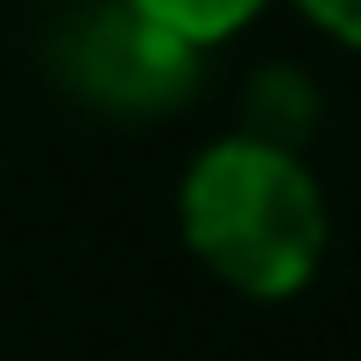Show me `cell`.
I'll return each instance as SVG.
<instances>
[{"mask_svg":"<svg viewBox=\"0 0 361 361\" xmlns=\"http://www.w3.org/2000/svg\"><path fill=\"white\" fill-rule=\"evenodd\" d=\"M177 234L192 262L255 305L298 298L326 262V192L298 149L262 135H220L185 163Z\"/></svg>","mask_w":361,"mask_h":361,"instance_id":"6da1fadb","label":"cell"},{"mask_svg":"<svg viewBox=\"0 0 361 361\" xmlns=\"http://www.w3.org/2000/svg\"><path fill=\"white\" fill-rule=\"evenodd\" d=\"M206 50L156 29L128 0H64L43 29V78L99 121H163L199 92Z\"/></svg>","mask_w":361,"mask_h":361,"instance_id":"7a4b0ae2","label":"cell"},{"mask_svg":"<svg viewBox=\"0 0 361 361\" xmlns=\"http://www.w3.org/2000/svg\"><path fill=\"white\" fill-rule=\"evenodd\" d=\"M312 121H319V106H312V85H305L290 64H269V71H255V85H248V135L298 149V142L312 135Z\"/></svg>","mask_w":361,"mask_h":361,"instance_id":"3957f363","label":"cell"},{"mask_svg":"<svg viewBox=\"0 0 361 361\" xmlns=\"http://www.w3.org/2000/svg\"><path fill=\"white\" fill-rule=\"evenodd\" d=\"M128 8H142L156 29H170V36H185L192 50H213V43H227V36H241L269 0H128Z\"/></svg>","mask_w":361,"mask_h":361,"instance_id":"277c9868","label":"cell"},{"mask_svg":"<svg viewBox=\"0 0 361 361\" xmlns=\"http://www.w3.org/2000/svg\"><path fill=\"white\" fill-rule=\"evenodd\" d=\"M298 15H305V22H319L340 50H354V57H361V0H298Z\"/></svg>","mask_w":361,"mask_h":361,"instance_id":"5b68a950","label":"cell"},{"mask_svg":"<svg viewBox=\"0 0 361 361\" xmlns=\"http://www.w3.org/2000/svg\"><path fill=\"white\" fill-rule=\"evenodd\" d=\"M50 8H64V0H50Z\"/></svg>","mask_w":361,"mask_h":361,"instance_id":"8992f818","label":"cell"}]
</instances>
